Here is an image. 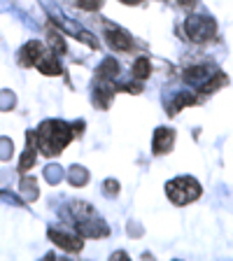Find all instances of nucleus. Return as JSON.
<instances>
[{
	"label": "nucleus",
	"mask_w": 233,
	"mask_h": 261,
	"mask_svg": "<svg viewBox=\"0 0 233 261\" xmlns=\"http://www.w3.org/2000/svg\"><path fill=\"white\" fill-rule=\"evenodd\" d=\"M72 136H75V130H72L70 124H65L61 119H47L35 130V142H38L35 147L44 156H56L72 140Z\"/></svg>",
	"instance_id": "nucleus-1"
},
{
	"label": "nucleus",
	"mask_w": 233,
	"mask_h": 261,
	"mask_svg": "<svg viewBox=\"0 0 233 261\" xmlns=\"http://www.w3.org/2000/svg\"><path fill=\"white\" fill-rule=\"evenodd\" d=\"M70 212H72V226L82 238H105L110 233L108 224L96 215L89 203L84 201H75L70 203Z\"/></svg>",
	"instance_id": "nucleus-2"
},
{
	"label": "nucleus",
	"mask_w": 233,
	"mask_h": 261,
	"mask_svg": "<svg viewBox=\"0 0 233 261\" xmlns=\"http://www.w3.org/2000/svg\"><path fill=\"white\" fill-rule=\"evenodd\" d=\"M201 194H203V187L191 175H179V177L170 179L166 185V196L170 198L173 205H189L196 198H201Z\"/></svg>",
	"instance_id": "nucleus-3"
},
{
	"label": "nucleus",
	"mask_w": 233,
	"mask_h": 261,
	"mask_svg": "<svg viewBox=\"0 0 233 261\" xmlns=\"http://www.w3.org/2000/svg\"><path fill=\"white\" fill-rule=\"evenodd\" d=\"M187 40L194 44H208L217 38V21L208 14H191L185 19Z\"/></svg>",
	"instance_id": "nucleus-4"
},
{
	"label": "nucleus",
	"mask_w": 233,
	"mask_h": 261,
	"mask_svg": "<svg viewBox=\"0 0 233 261\" xmlns=\"http://www.w3.org/2000/svg\"><path fill=\"white\" fill-rule=\"evenodd\" d=\"M215 75H217V68H215V65L198 63V65H191V68H187L185 75H182V80H185L187 87H191V89H203Z\"/></svg>",
	"instance_id": "nucleus-5"
},
{
	"label": "nucleus",
	"mask_w": 233,
	"mask_h": 261,
	"mask_svg": "<svg viewBox=\"0 0 233 261\" xmlns=\"http://www.w3.org/2000/svg\"><path fill=\"white\" fill-rule=\"evenodd\" d=\"M47 236H49V240L54 245H59L61 250H65V252H80L82 247H84V243H82V236L77 233V236H72V233H65V231H56V228H49L47 231Z\"/></svg>",
	"instance_id": "nucleus-6"
},
{
	"label": "nucleus",
	"mask_w": 233,
	"mask_h": 261,
	"mask_svg": "<svg viewBox=\"0 0 233 261\" xmlns=\"http://www.w3.org/2000/svg\"><path fill=\"white\" fill-rule=\"evenodd\" d=\"M175 145V130L173 128H166V126H159L154 130V140H152V152L157 156H163V154H168Z\"/></svg>",
	"instance_id": "nucleus-7"
},
{
	"label": "nucleus",
	"mask_w": 233,
	"mask_h": 261,
	"mask_svg": "<svg viewBox=\"0 0 233 261\" xmlns=\"http://www.w3.org/2000/svg\"><path fill=\"white\" fill-rule=\"evenodd\" d=\"M42 54H44V47L33 40V42H26L19 49V56H16V59H19V63H21L23 68H35V63H38V59Z\"/></svg>",
	"instance_id": "nucleus-8"
},
{
	"label": "nucleus",
	"mask_w": 233,
	"mask_h": 261,
	"mask_svg": "<svg viewBox=\"0 0 233 261\" xmlns=\"http://www.w3.org/2000/svg\"><path fill=\"white\" fill-rule=\"evenodd\" d=\"M105 40H108V44L112 49H117V51H131V47H133V40H131V35L126 31H121V28H117V26L108 28V33H105Z\"/></svg>",
	"instance_id": "nucleus-9"
},
{
	"label": "nucleus",
	"mask_w": 233,
	"mask_h": 261,
	"mask_svg": "<svg viewBox=\"0 0 233 261\" xmlns=\"http://www.w3.org/2000/svg\"><path fill=\"white\" fill-rule=\"evenodd\" d=\"M35 68H38L40 72H44V75H49V77H56V75H61V72H63L61 63L56 61V54H54V51H47V49H44V54L38 59Z\"/></svg>",
	"instance_id": "nucleus-10"
},
{
	"label": "nucleus",
	"mask_w": 233,
	"mask_h": 261,
	"mask_svg": "<svg viewBox=\"0 0 233 261\" xmlns=\"http://www.w3.org/2000/svg\"><path fill=\"white\" fill-rule=\"evenodd\" d=\"M114 84L112 82H96V87H93V100H96L100 108H108L110 105V100H112V96H114Z\"/></svg>",
	"instance_id": "nucleus-11"
},
{
	"label": "nucleus",
	"mask_w": 233,
	"mask_h": 261,
	"mask_svg": "<svg viewBox=\"0 0 233 261\" xmlns=\"http://www.w3.org/2000/svg\"><path fill=\"white\" fill-rule=\"evenodd\" d=\"M26 138H28V147H26V152H23V156L19 159V170L21 173H26V170H31L35 166V149H38V147L33 145L35 142V130H28Z\"/></svg>",
	"instance_id": "nucleus-12"
},
{
	"label": "nucleus",
	"mask_w": 233,
	"mask_h": 261,
	"mask_svg": "<svg viewBox=\"0 0 233 261\" xmlns=\"http://www.w3.org/2000/svg\"><path fill=\"white\" fill-rule=\"evenodd\" d=\"M117 75H119V63L114 59H105L96 68V82H112Z\"/></svg>",
	"instance_id": "nucleus-13"
},
{
	"label": "nucleus",
	"mask_w": 233,
	"mask_h": 261,
	"mask_svg": "<svg viewBox=\"0 0 233 261\" xmlns=\"http://www.w3.org/2000/svg\"><path fill=\"white\" fill-rule=\"evenodd\" d=\"M47 40H49V47H51V51H54L56 56H61L65 51V40H63V35H61L59 31H54V28L49 26V31H47Z\"/></svg>",
	"instance_id": "nucleus-14"
},
{
	"label": "nucleus",
	"mask_w": 233,
	"mask_h": 261,
	"mask_svg": "<svg viewBox=\"0 0 233 261\" xmlns=\"http://www.w3.org/2000/svg\"><path fill=\"white\" fill-rule=\"evenodd\" d=\"M196 103H198V98L191 96V93H177V96H175V100L170 103V114H175V112H179V110L189 108V105H196Z\"/></svg>",
	"instance_id": "nucleus-15"
},
{
	"label": "nucleus",
	"mask_w": 233,
	"mask_h": 261,
	"mask_svg": "<svg viewBox=\"0 0 233 261\" xmlns=\"http://www.w3.org/2000/svg\"><path fill=\"white\" fill-rule=\"evenodd\" d=\"M149 75H152V65H149V59L140 56V59L133 63V77H136L138 82H142V80H147Z\"/></svg>",
	"instance_id": "nucleus-16"
},
{
	"label": "nucleus",
	"mask_w": 233,
	"mask_h": 261,
	"mask_svg": "<svg viewBox=\"0 0 233 261\" xmlns=\"http://www.w3.org/2000/svg\"><path fill=\"white\" fill-rule=\"evenodd\" d=\"M68 179H70L75 187H84L89 182V173L87 168H82V166H72L70 170H68Z\"/></svg>",
	"instance_id": "nucleus-17"
},
{
	"label": "nucleus",
	"mask_w": 233,
	"mask_h": 261,
	"mask_svg": "<svg viewBox=\"0 0 233 261\" xmlns=\"http://www.w3.org/2000/svg\"><path fill=\"white\" fill-rule=\"evenodd\" d=\"M44 177H47L51 185H59L61 179H63V170H61V166H47V168H44Z\"/></svg>",
	"instance_id": "nucleus-18"
},
{
	"label": "nucleus",
	"mask_w": 233,
	"mask_h": 261,
	"mask_svg": "<svg viewBox=\"0 0 233 261\" xmlns=\"http://www.w3.org/2000/svg\"><path fill=\"white\" fill-rule=\"evenodd\" d=\"M80 10H87V12H93V10H100L103 7V0H75Z\"/></svg>",
	"instance_id": "nucleus-19"
},
{
	"label": "nucleus",
	"mask_w": 233,
	"mask_h": 261,
	"mask_svg": "<svg viewBox=\"0 0 233 261\" xmlns=\"http://www.w3.org/2000/svg\"><path fill=\"white\" fill-rule=\"evenodd\" d=\"M12 156V140L10 138H0V159L7 161Z\"/></svg>",
	"instance_id": "nucleus-20"
},
{
	"label": "nucleus",
	"mask_w": 233,
	"mask_h": 261,
	"mask_svg": "<svg viewBox=\"0 0 233 261\" xmlns=\"http://www.w3.org/2000/svg\"><path fill=\"white\" fill-rule=\"evenodd\" d=\"M105 196H117L119 194V182L117 179H105Z\"/></svg>",
	"instance_id": "nucleus-21"
},
{
	"label": "nucleus",
	"mask_w": 233,
	"mask_h": 261,
	"mask_svg": "<svg viewBox=\"0 0 233 261\" xmlns=\"http://www.w3.org/2000/svg\"><path fill=\"white\" fill-rule=\"evenodd\" d=\"M196 3H198V0H177V5H179V7H185V10H191V7H194Z\"/></svg>",
	"instance_id": "nucleus-22"
},
{
	"label": "nucleus",
	"mask_w": 233,
	"mask_h": 261,
	"mask_svg": "<svg viewBox=\"0 0 233 261\" xmlns=\"http://www.w3.org/2000/svg\"><path fill=\"white\" fill-rule=\"evenodd\" d=\"M5 105H12V96L7 93V98H0V108H5Z\"/></svg>",
	"instance_id": "nucleus-23"
},
{
	"label": "nucleus",
	"mask_w": 233,
	"mask_h": 261,
	"mask_svg": "<svg viewBox=\"0 0 233 261\" xmlns=\"http://www.w3.org/2000/svg\"><path fill=\"white\" fill-rule=\"evenodd\" d=\"M119 3H124V5H140L142 0H119Z\"/></svg>",
	"instance_id": "nucleus-24"
},
{
	"label": "nucleus",
	"mask_w": 233,
	"mask_h": 261,
	"mask_svg": "<svg viewBox=\"0 0 233 261\" xmlns=\"http://www.w3.org/2000/svg\"><path fill=\"white\" fill-rule=\"evenodd\" d=\"M112 259H126V252H114V254H112Z\"/></svg>",
	"instance_id": "nucleus-25"
}]
</instances>
